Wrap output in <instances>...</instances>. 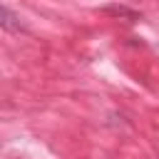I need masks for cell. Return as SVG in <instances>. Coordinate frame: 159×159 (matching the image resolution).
Here are the masks:
<instances>
[{"label": "cell", "instance_id": "6da1fadb", "mask_svg": "<svg viewBox=\"0 0 159 159\" xmlns=\"http://www.w3.org/2000/svg\"><path fill=\"white\" fill-rule=\"evenodd\" d=\"M0 30H7V32H25V22L17 12H12L10 7L0 5Z\"/></svg>", "mask_w": 159, "mask_h": 159}, {"label": "cell", "instance_id": "7a4b0ae2", "mask_svg": "<svg viewBox=\"0 0 159 159\" xmlns=\"http://www.w3.org/2000/svg\"><path fill=\"white\" fill-rule=\"evenodd\" d=\"M102 12L114 15V17H124V20H129V22H137V20L142 17L137 10H129V7H124V5H109V7H104Z\"/></svg>", "mask_w": 159, "mask_h": 159}]
</instances>
